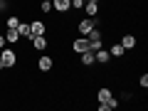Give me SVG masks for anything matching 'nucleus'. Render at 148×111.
I'll return each mask as SVG.
<instances>
[{"label": "nucleus", "instance_id": "f257e3e1", "mask_svg": "<svg viewBox=\"0 0 148 111\" xmlns=\"http://www.w3.org/2000/svg\"><path fill=\"white\" fill-rule=\"evenodd\" d=\"M17 59H20V57H17V49L8 47V45L0 49V62H3V67H5V69H12L17 64Z\"/></svg>", "mask_w": 148, "mask_h": 111}, {"label": "nucleus", "instance_id": "f03ea898", "mask_svg": "<svg viewBox=\"0 0 148 111\" xmlns=\"http://www.w3.org/2000/svg\"><path fill=\"white\" fill-rule=\"evenodd\" d=\"M99 25V20H96V17H84V20H79L77 22V32H79V35H89L91 30H94V27Z\"/></svg>", "mask_w": 148, "mask_h": 111}, {"label": "nucleus", "instance_id": "7ed1b4c3", "mask_svg": "<svg viewBox=\"0 0 148 111\" xmlns=\"http://www.w3.org/2000/svg\"><path fill=\"white\" fill-rule=\"evenodd\" d=\"M52 67H54V59H52V54H40V59H37V69L40 72H52Z\"/></svg>", "mask_w": 148, "mask_h": 111}, {"label": "nucleus", "instance_id": "20e7f679", "mask_svg": "<svg viewBox=\"0 0 148 111\" xmlns=\"http://www.w3.org/2000/svg\"><path fill=\"white\" fill-rule=\"evenodd\" d=\"M86 49H89V40H86L84 35H79V37L72 42V52H74V54H82V52H86Z\"/></svg>", "mask_w": 148, "mask_h": 111}, {"label": "nucleus", "instance_id": "39448f33", "mask_svg": "<svg viewBox=\"0 0 148 111\" xmlns=\"http://www.w3.org/2000/svg\"><path fill=\"white\" fill-rule=\"evenodd\" d=\"M32 47H35L37 52H45V49L49 47V37L47 35H35L32 37Z\"/></svg>", "mask_w": 148, "mask_h": 111}, {"label": "nucleus", "instance_id": "423d86ee", "mask_svg": "<svg viewBox=\"0 0 148 111\" xmlns=\"http://www.w3.org/2000/svg\"><path fill=\"white\" fill-rule=\"evenodd\" d=\"M30 32H32V37H35V35H47L49 27L45 25L42 20H32V22H30ZM32 37H30V40H32Z\"/></svg>", "mask_w": 148, "mask_h": 111}, {"label": "nucleus", "instance_id": "0eeeda50", "mask_svg": "<svg viewBox=\"0 0 148 111\" xmlns=\"http://www.w3.org/2000/svg\"><path fill=\"white\" fill-rule=\"evenodd\" d=\"M94 62H96V64H104V67H106V64L111 62V54H109V49H106V47L96 49V52H94Z\"/></svg>", "mask_w": 148, "mask_h": 111}, {"label": "nucleus", "instance_id": "6e6552de", "mask_svg": "<svg viewBox=\"0 0 148 111\" xmlns=\"http://www.w3.org/2000/svg\"><path fill=\"white\" fill-rule=\"evenodd\" d=\"M52 10L59 12V15H67L72 10V5H69V0H52Z\"/></svg>", "mask_w": 148, "mask_h": 111}, {"label": "nucleus", "instance_id": "1a4fd4ad", "mask_svg": "<svg viewBox=\"0 0 148 111\" xmlns=\"http://www.w3.org/2000/svg\"><path fill=\"white\" fill-rule=\"evenodd\" d=\"M119 42H121V47L126 49V52H131V49L136 47V35H131V32H126V35H121V40H119Z\"/></svg>", "mask_w": 148, "mask_h": 111}, {"label": "nucleus", "instance_id": "9d476101", "mask_svg": "<svg viewBox=\"0 0 148 111\" xmlns=\"http://www.w3.org/2000/svg\"><path fill=\"white\" fill-rule=\"evenodd\" d=\"M5 42H8V45H17V42H20L17 27H5Z\"/></svg>", "mask_w": 148, "mask_h": 111}, {"label": "nucleus", "instance_id": "9b49d317", "mask_svg": "<svg viewBox=\"0 0 148 111\" xmlns=\"http://www.w3.org/2000/svg\"><path fill=\"white\" fill-rule=\"evenodd\" d=\"M79 64L82 67H94V52H91V49H86V52H82L79 54Z\"/></svg>", "mask_w": 148, "mask_h": 111}, {"label": "nucleus", "instance_id": "f8f14e48", "mask_svg": "<svg viewBox=\"0 0 148 111\" xmlns=\"http://www.w3.org/2000/svg\"><path fill=\"white\" fill-rule=\"evenodd\" d=\"M82 10L86 12V17H96V15H99V3H89V0H86Z\"/></svg>", "mask_w": 148, "mask_h": 111}, {"label": "nucleus", "instance_id": "ddd939ff", "mask_svg": "<svg viewBox=\"0 0 148 111\" xmlns=\"http://www.w3.org/2000/svg\"><path fill=\"white\" fill-rule=\"evenodd\" d=\"M109 54H111V59H121L123 54H126V49L121 47V42H116V45H111V47H109Z\"/></svg>", "mask_w": 148, "mask_h": 111}, {"label": "nucleus", "instance_id": "4468645a", "mask_svg": "<svg viewBox=\"0 0 148 111\" xmlns=\"http://www.w3.org/2000/svg\"><path fill=\"white\" fill-rule=\"evenodd\" d=\"M17 35H20V40H30V37H32L30 22H20V25H17Z\"/></svg>", "mask_w": 148, "mask_h": 111}, {"label": "nucleus", "instance_id": "2eb2a0df", "mask_svg": "<svg viewBox=\"0 0 148 111\" xmlns=\"http://www.w3.org/2000/svg\"><path fill=\"white\" fill-rule=\"evenodd\" d=\"M114 96V91L109 89V86H101L99 91H96V101H106V99H111Z\"/></svg>", "mask_w": 148, "mask_h": 111}, {"label": "nucleus", "instance_id": "dca6fc26", "mask_svg": "<svg viewBox=\"0 0 148 111\" xmlns=\"http://www.w3.org/2000/svg\"><path fill=\"white\" fill-rule=\"evenodd\" d=\"M40 10H42L45 15H49V12H52V0H40Z\"/></svg>", "mask_w": 148, "mask_h": 111}, {"label": "nucleus", "instance_id": "f3484780", "mask_svg": "<svg viewBox=\"0 0 148 111\" xmlns=\"http://www.w3.org/2000/svg\"><path fill=\"white\" fill-rule=\"evenodd\" d=\"M20 17H17V15H8V20H5V27H17V25H20Z\"/></svg>", "mask_w": 148, "mask_h": 111}, {"label": "nucleus", "instance_id": "a211bd4d", "mask_svg": "<svg viewBox=\"0 0 148 111\" xmlns=\"http://www.w3.org/2000/svg\"><path fill=\"white\" fill-rule=\"evenodd\" d=\"M84 3H86V0H69L72 10H82V8H84Z\"/></svg>", "mask_w": 148, "mask_h": 111}, {"label": "nucleus", "instance_id": "6ab92c4d", "mask_svg": "<svg viewBox=\"0 0 148 111\" xmlns=\"http://www.w3.org/2000/svg\"><path fill=\"white\" fill-rule=\"evenodd\" d=\"M138 86H141V89H146V86H148V74H146V72L138 77Z\"/></svg>", "mask_w": 148, "mask_h": 111}, {"label": "nucleus", "instance_id": "aec40b11", "mask_svg": "<svg viewBox=\"0 0 148 111\" xmlns=\"http://www.w3.org/2000/svg\"><path fill=\"white\" fill-rule=\"evenodd\" d=\"M5 47V35H3V32H0V49Z\"/></svg>", "mask_w": 148, "mask_h": 111}, {"label": "nucleus", "instance_id": "412c9836", "mask_svg": "<svg viewBox=\"0 0 148 111\" xmlns=\"http://www.w3.org/2000/svg\"><path fill=\"white\" fill-rule=\"evenodd\" d=\"M3 69H5V67H3V62H0V72H3Z\"/></svg>", "mask_w": 148, "mask_h": 111}, {"label": "nucleus", "instance_id": "4be33fe9", "mask_svg": "<svg viewBox=\"0 0 148 111\" xmlns=\"http://www.w3.org/2000/svg\"><path fill=\"white\" fill-rule=\"evenodd\" d=\"M89 3H99V0H89Z\"/></svg>", "mask_w": 148, "mask_h": 111}]
</instances>
